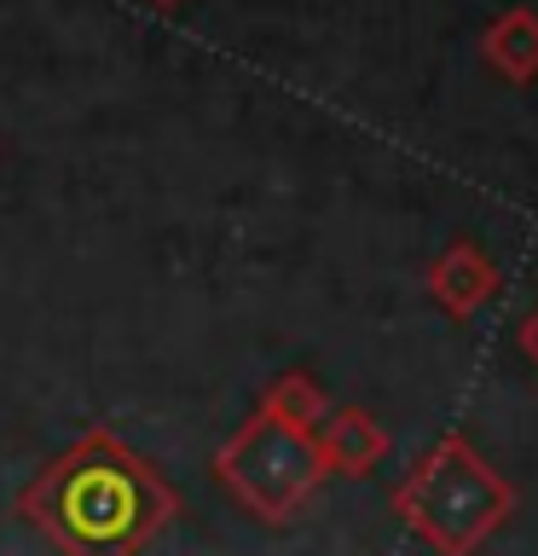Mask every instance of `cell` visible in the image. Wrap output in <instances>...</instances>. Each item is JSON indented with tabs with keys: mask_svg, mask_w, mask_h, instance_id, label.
Returning <instances> with one entry per match:
<instances>
[{
	"mask_svg": "<svg viewBox=\"0 0 538 556\" xmlns=\"http://www.w3.org/2000/svg\"><path fill=\"white\" fill-rule=\"evenodd\" d=\"M17 516L59 556H139L180 516V493L145 452L93 424L41 464L17 493Z\"/></svg>",
	"mask_w": 538,
	"mask_h": 556,
	"instance_id": "1",
	"label": "cell"
},
{
	"mask_svg": "<svg viewBox=\"0 0 538 556\" xmlns=\"http://www.w3.org/2000/svg\"><path fill=\"white\" fill-rule=\"evenodd\" d=\"M399 521L440 556H475L515 510V486L463 434H440L394 486Z\"/></svg>",
	"mask_w": 538,
	"mask_h": 556,
	"instance_id": "2",
	"label": "cell"
},
{
	"mask_svg": "<svg viewBox=\"0 0 538 556\" xmlns=\"http://www.w3.org/2000/svg\"><path fill=\"white\" fill-rule=\"evenodd\" d=\"M324 476L330 469L312 446V434L284 429L267 412H249L215 446V481L267 528H284V521L302 516V504L324 486Z\"/></svg>",
	"mask_w": 538,
	"mask_h": 556,
	"instance_id": "3",
	"label": "cell"
},
{
	"mask_svg": "<svg viewBox=\"0 0 538 556\" xmlns=\"http://www.w3.org/2000/svg\"><path fill=\"white\" fill-rule=\"evenodd\" d=\"M312 446H319L330 476L364 481L382 458H388V429H382L364 406H342V412H330L324 424L312 429Z\"/></svg>",
	"mask_w": 538,
	"mask_h": 556,
	"instance_id": "4",
	"label": "cell"
},
{
	"mask_svg": "<svg viewBox=\"0 0 538 556\" xmlns=\"http://www.w3.org/2000/svg\"><path fill=\"white\" fill-rule=\"evenodd\" d=\"M492 290H498V267L475 250V243H451V250L428 267V295L446 313H458V319H469Z\"/></svg>",
	"mask_w": 538,
	"mask_h": 556,
	"instance_id": "5",
	"label": "cell"
},
{
	"mask_svg": "<svg viewBox=\"0 0 538 556\" xmlns=\"http://www.w3.org/2000/svg\"><path fill=\"white\" fill-rule=\"evenodd\" d=\"M481 52L503 81H533L538 76V12H527V7L503 12L498 24L486 29Z\"/></svg>",
	"mask_w": 538,
	"mask_h": 556,
	"instance_id": "6",
	"label": "cell"
},
{
	"mask_svg": "<svg viewBox=\"0 0 538 556\" xmlns=\"http://www.w3.org/2000/svg\"><path fill=\"white\" fill-rule=\"evenodd\" d=\"M255 412H267V417H278L284 429H302V434H312L330 417V400H324V389L312 382L307 371H284V377H272L267 389H260V406Z\"/></svg>",
	"mask_w": 538,
	"mask_h": 556,
	"instance_id": "7",
	"label": "cell"
},
{
	"mask_svg": "<svg viewBox=\"0 0 538 556\" xmlns=\"http://www.w3.org/2000/svg\"><path fill=\"white\" fill-rule=\"evenodd\" d=\"M521 354H527V359L538 365V307L527 313V319H521Z\"/></svg>",
	"mask_w": 538,
	"mask_h": 556,
	"instance_id": "8",
	"label": "cell"
},
{
	"mask_svg": "<svg viewBox=\"0 0 538 556\" xmlns=\"http://www.w3.org/2000/svg\"><path fill=\"white\" fill-rule=\"evenodd\" d=\"M151 7H156V12H174V7H180V0H151Z\"/></svg>",
	"mask_w": 538,
	"mask_h": 556,
	"instance_id": "9",
	"label": "cell"
}]
</instances>
